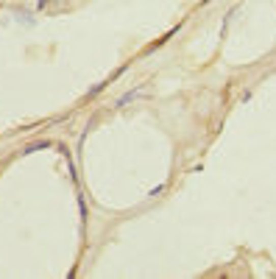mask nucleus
I'll list each match as a JSON object with an SVG mask.
<instances>
[{
  "label": "nucleus",
  "mask_w": 276,
  "mask_h": 279,
  "mask_svg": "<svg viewBox=\"0 0 276 279\" xmlns=\"http://www.w3.org/2000/svg\"><path fill=\"white\" fill-rule=\"evenodd\" d=\"M143 92H145V84H137V87H131V90H126V92L120 95V98L115 100V109H126V106L134 104V100H137Z\"/></svg>",
  "instance_id": "1"
},
{
  "label": "nucleus",
  "mask_w": 276,
  "mask_h": 279,
  "mask_svg": "<svg viewBox=\"0 0 276 279\" xmlns=\"http://www.w3.org/2000/svg\"><path fill=\"white\" fill-rule=\"evenodd\" d=\"M45 148H53V142L50 140H37V142H31V145H22V157H28V154H34V151H45Z\"/></svg>",
  "instance_id": "2"
},
{
  "label": "nucleus",
  "mask_w": 276,
  "mask_h": 279,
  "mask_svg": "<svg viewBox=\"0 0 276 279\" xmlns=\"http://www.w3.org/2000/svg\"><path fill=\"white\" fill-rule=\"evenodd\" d=\"M78 212H81V226H87L90 215H87V201H84V195H78Z\"/></svg>",
  "instance_id": "3"
},
{
  "label": "nucleus",
  "mask_w": 276,
  "mask_h": 279,
  "mask_svg": "<svg viewBox=\"0 0 276 279\" xmlns=\"http://www.w3.org/2000/svg\"><path fill=\"white\" fill-rule=\"evenodd\" d=\"M162 193H165V185H156V187L148 190V198H159Z\"/></svg>",
  "instance_id": "4"
},
{
  "label": "nucleus",
  "mask_w": 276,
  "mask_h": 279,
  "mask_svg": "<svg viewBox=\"0 0 276 279\" xmlns=\"http://www.w3.org/2000/svg\"><path fill=\"white\" fill-rule=\"evenodd\" d=\"M101 90H106V81H101V84H95V87H92L90 92H87V95H90V98H92V95H98Z\"/></svg>",
  "instance_id": "5"
},
{
  "label": "nucleus",
  "mask_w": 276,
  "mask_h": 279,
  "mask_svg": "<svg viewBox=\"0 0 276 279\" xmlns=\"http://www.w3.org/2000/svg\"><path fill=\"white\" fill-rule=\"evenodd\" d=\"M50 3H53V0H37V11H45V9H50Z\"/></svg>",
  "instance_id": "6"
},
{
  "label": "nucleus",
  "mask_w": 276,
  "mask_h": 279,
  "mask_svg": "<svg viewBox=\"0 0 276 279\" xmlns=\"http://www.w3.org/2000/svg\"><path fill=\"white\" fill-rule=\"evenodd\" d=\"M251 98H254V90H243V95H240V100H243V104H245V100H251Z\"/></svg>",
  "instance_id": "7"
}]
</instances>
